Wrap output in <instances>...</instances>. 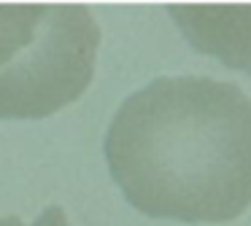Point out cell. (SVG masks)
I'll use <instances>...</instances> for the list:
<instances>
[{
  "mask_svg": "<svg viewBox=\"0 0 251 226\" xmlns=\"http://www.w3.org/2000/svg\"><path fill=\"white\" fill-rule=\"evenodd\" d=\"M111 181L157 221L227 224L251 207V94L211 75H159L103 135Z\"/></svg>",
  "mask_w": 251,
  "mask_h": 226,
  "instance_id": "6da1fadb",
  "label": "cell"
},
{
  "mask_svg": "<svg viewBox=\"0 0 251 226\" xmlns=\"http://www.w3.org/2000/svg\"><path fill=\"white\" fill-rule=\"evenodd\" d=\"M103 32L78 3L0 5V121H41L92 86Z\"/></svg>",
  "mask_w": 251,
  "mask_h": 226,
  "instance_id": "7a4b0ae2",
  "label": "cell"
},
{
  "mask_svg": "<svg viewBox=\"0 0 251 226\" xmlns=\"http://www.w3.org/2000/svg\"><path fill=\"white\" fill-rule=\"evenodd\" d=\"M168 16L195 51L251 78V5L176 3Z\"/></svg>",
  "mask_w": 251,
  "mask_h": 226,
  "instance_id": "3957f363",
  "label": "cell"
},
{
  "mask_svg": "<svg viewBox=\"0 0 251 226\" xmlns=\"http://www.w3.org/2000/svg\"><path fill=\"white\" fill-rule=\"evenodd\" d=\"M0 226H76V224L68 218V213L60 204H49L30 221L19 218V215H0Z\"/></svg>",
  "mask_w": 251,
  "mask_h": 226,
  "instance_id": "277c9868",
  "label": "cell"
}]
</instances>
